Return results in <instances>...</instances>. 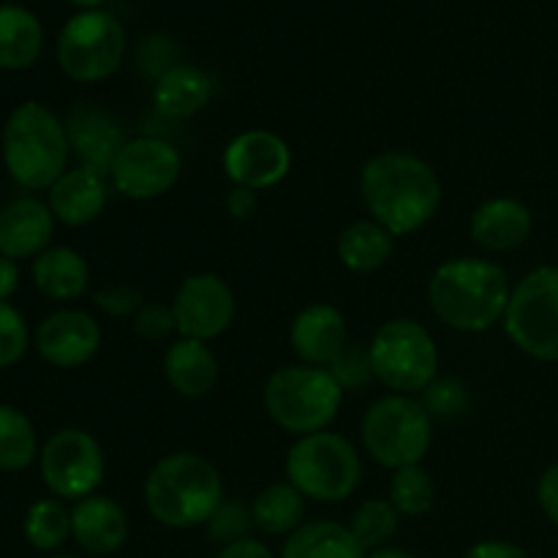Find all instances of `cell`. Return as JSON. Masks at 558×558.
Masks as SVG:
<instances>
[{"mask_svg": "<svg viewBox=\"0 0 558 558\" xmlns=\"http://www.w3.org/2000/svg\"><path fill=\"white\" fill-rule=\"evenodd\" d=\"M287 480L311 501L349 499L363 480V456L357 447L336 430L300 436L283 463Z\"/></svg>", "mask_w": 558, "mask_h": 558, "instance_id": "cell-7", "label": "cell"}, {"mask_svg": "<svg viewBox=\"0 0 558 558\" xmlns=\"http://www.w3.org/2000/svg\"><path fill=\"white\" fill-rule=\"evenodd\" d=\"M44 49V27L25 5H0V69L25 71Z\"/></svg>", "mask_w": 558, "mask_h": 558, "instance_id": "cell-26", "label": "cell"}, {"mask_svg": "<svg viewBox=\"0 0 558 558\" xmlns=\"http://www.w3.org/2000/svg\"><path fill=\"white\" fill-rule=\"evenodd\" d=\"M69 3L80 5L82 11H90V9H98L101 3H107V0H69Z\"/></svg>", "mask_w": 558, "mask_h": 558, "instance_id": "cell-46", "label": "cell"}, {"mask_svg": "<svg viewBox=\"0 0 558 558\" xmlns=\"http://www.w3.org/2000/svg\"><path fill=\"white\" fill-rule=\"evenodd\" d=\"M41 483L60 501H82L98 490L107 474L101 441L82 428H60L38 452Z\"/></svg>", "mask_w": 558, "mask_h": 558, "instance_id": "cell-11", "label": "cell"}, {"mask_svg": "<svg viewBox=\"0 0 558 558\" xmlns=\"http://www.w3.org/2000/svg\"><path fill=\"white\" fill-rule=\"evenodd\" d=\"M216 558H276V556H272V550L267 548L265 543H259L256 537H248V539H240V543L223 545V548L216 554Z\"/></svg>", "mask_w": 558, "mask_h": 558, "instance_id": "cell-43", "label": "cell"}, {"mask_svg": "<svg viewBox=\"0 0 558 558\" xmlns=\"http://www.w3.org/2000/svg\"><path fill=\"white\" fill-rule=\"evenodd\" d=\"M534 216L515 196L485 199L469 218V234L488 254H510L532 238Z\"/></svg>", "mask_w": 558, "mask_h": 558, "instance_id": "cell-19", "label": "cell"}, {"mask_svg": "<svg viewBox=\"0 0 558 558\" xmlns=\"http://www.w3.org/2000/svg\"><path fill=\"white\" fill-rule=\"evenodd\" d=\"M22 532H25V539L36 550H44V554L58 550L71 537V510L54 496L38 499L27 510Z\"/></svg>", "mask_w": 558, "mask_h": 558, "instance_id": "cell-30", "label": "cell"}, {"mask_svg": "<svg viewBox=\"0 0 558 558\" xmlns=\"http://www.w3.org/2000/svg\"><path fill=\"white\" fill-rule=\"evenodd\" d=\"M259 210V191L243 189V185H232L227 194V213L234 221H248L254 213Z\"/></svg>", "mask_w": 558, "mask_h": 558, "instance_id": "cell-42", "label": "cell"}, {"mask_svg": "<svg viewBox=\"0 0 558 558\" xmlns=\"http://www.w3.org/2000/svg\"><path fill=\"white\" fill-rule=\"evenodd\" d=\"M16 289H20V265L0 254V303H9Z\"/></svg>", "mask_w": 558, "mask_h": 558, "instance_id": "cell-44", "label": "cell"}, {"mask_svg": "<svg viewBox=\"0 0 558 558\" xmlns=\"http://www.w3.org/2000/svg\"><path fill=\"white\" fill-rule=\"evenodd\" d=\"M0 150L16 185L27 191H49L69 169V131L47 104L25 101L5 120Z\"/></svg>", "mask_w": 558, "mask_h": 558, "instance_id": "cell-4", "label": "cell"}, {"mask_svg": "<svg viewBox=\"0 0 558 558\" xmlns=\"http://www.w3.org/2000/svg\"><path fill=\"white\" fill-rule=\"evenodd\" d=\"M36 349L52 368H82L101 349V325L82 308H60L38 325Z\"/></svg>", "mask_w": 558, "mask_h": 558, "instance_id": "cell-15", "label": "cell"}, {"mask_svg": "<svg viewBox=\"0 0 558 558\" xmlns=\"http://www.w3.org/2000/svg\"><path fill=\"white\" fill-rule=\"evenodd\" d=\"M396 254V234L374 218H360L338 234V259L347 270L368 276L381 270Z\"/></svg>", "mask_w": 558, "mask_h": 558, "instance_id": "cell-25", "label": "cell"}, {"mask_svg": "<svg viewBox=\"0 0 558 558\" xmlns=\"http://www.w3.org/2000/svg\"><path fill=\"white\" fill-rule=\"evenodd\" d=\"M347 392L327 368L314 365H283L272 371L262 390V403L272 423L292 436L330 430L332 420L341 412Z\"/></svg>", "mask_w": 558, "mask_h": 558, "instance_id": "cell-5", "label": "cell"}, {"mask_svg": "<svg viewBox=\"0 0 558 558\" xmlns=\"http://www.w3.org/2000/svg\"><path fill=\"white\" fill-rule=\"evenodd\" d=\"M134 332L142 341H167L172 332H178L172 305L167 303H145L140 314L134 316Z\"/></svg>", "mask_w": 558, "mask_h": 558, "instance_id": "cell-39", "label": "cell"}, {"mask_svg": "<svg viewBox=\"0 0 558 558\" xmlns=\"http://www.w3.org/2000/svg\"><path fill=\"white\" fill-rule=\"evenodd\" d=\"M221 163L232 185L267 191L292 172V147L276 131L248 129L223 147Z\"/></svg>", "mask_w": 558, "mask_h": 558, "instance_id": "cell-14", "label": "cell"}, {"mask_svg": "<svg viewBox=\"0 0 558 558\" xmlns=\"http://www.w3.org/2000/svg\"><path fill=\"white\" fill-rule=\"evenodd\" d=\"M360 199L376 223L403 238L434 221L441 205V180L425 158L385 150L360 169Z\"/></svg>", "mask_w": 558, "mask_h": 558, "instance_id": "cell-1", "label": "cell"}, {"mask_svg": "<svg viewBox=\"0 0 558 558\" xmlns=\"http://www.w3.org/2000/svg\"><path fill=\"white\" fill-rule=\"evenodd\" d=\"M254 526L267 537H289L305 523V496L289 480L262 488L251 501Z\"/></svg>", "mask_w": 558, "mask_h": 558, "instance_id": "cell-28", "label": "cell"}, {"mask_svg": "<svg viewBox=\"0 0 558 558\" xmlns=\"http://www.w3.org/2000/svg\"><path fill=\"white\" fill-rule=\"evenodd\" d=\"M537 505L543 515L548 518L550 526L558 529V461L550 463L537 483Z\"/></svg>", "mask_w": 558, "mask_h": 558, "instance_id": "cell-40", "label": "cell"}, {"mask_svg": "<svg viewBox=\"0 0 558 558\" xmlns=\"http://www.w3.org/2000/svg\"><path fill=\"white\" fill-rule=\"evenodd\" d=\"M292 352L303 365L330 368L338 354L347 349L349 332L341 311L330 303H311L294 316L289 330Z\"/></svg>", "mask_w": 558, "mask_h": 558, "instance_id": "cell-17", "label": "cell"}, {"mask_svg": "<svg viewBox=\"0 0 558 558\" xmlns=\"http://www.w3.org/2000/svg\"><path fill=\"white\" fill-rule=\"evenodd\" d=\"M281 558H368L347 523L305 521L283 543Z\"/></svg>", "mask_w": 558, "mask_h": 558, "instance_id": "cell-27", "label": "cell"}, {"mask_svg": "<svg viewBox=\"0 0 558 558\" xmlns=\"http://www.w3.org/2000/svg\"><path fill=\"white\" fill-rule=\"evenodd\" d=\"M368 354L376 381L396 396H420L439 376V347L414 319L385 322L368 341Z\"/></svg>", "mask_w": 558, "mask_h": 558, "instance_id": "cell-8", "label": "cell"}, {"mask_svg": "<svg viewBox=\"0 0 558 558\" xmlns=\"http://www.w3.org/2000/svg\"><path fill=\"white\" fill-rule=\"evenodd\" d=\"M420 401H423L430 420H456L469 412V407H472V392H469L463 379H456V376H436L420 392Z\"/></svg>", "mask_w": 558, "mask_h": 558, "instance_id": "cell-33", "label": "cell"}, {"mask_svg": "<svg viewBox=\"0 0 558 558\" xmlns=\"http://www.w3.org/2000/svg\"><path fill=\"white\" fill-rule=\"evenodd\" d=\"M349 532L368 554L387 548L401 526V512L390 505V499H365L349 518Z\"/></svg>", "mask_w": 558, "mask_h": 558, "instance_id": "cell-31", "label": "cell"}, {"mask_svg": "<svg viewBox=\"0 0 558 558\" xmlns=\"http://www.w3.org/2000/svg\"><path fill=\"white\" fill-rule=\"evenodd\" d=\"M223 499L221 472L199 452H169L145 477V507L163 529L207 526Z\"/></svg>", "mask_w": 558, "mask_h": 558, "instance_id": "cell-3", "label": "cell"}, {"mask_svg": "<svg viewBox=\"0 0 558 558\" xmlns=\"http://www.w3.org/2000/svg\"><path fill=\"white\" fill-rule=\"evenodd\" d=\"M251 529H256L254 515H251V507L243 505V501L223 499L221 507H218V510L213 512L210 521H207L205 532L213 543H218L223 548V545L248 539Z\"/></svg>", "mask_w": 558, "mask_h": 558, "instance_id": "cell-34", "label": "cell"}, {"mask_svg": "<svg viewBox=\"0 0 558 558\" xmlns=\"http://www.w3.org/2000/svg\"><path fill=\"white\" fill-rule=\"evenodd\" d=\"M368 558H420V556L409 554V550L403 548H392V545H387V548H379L374 550V554H368Z\"/></svg>", "mask_w": 558, "mask_h": 558, "instance_id": "cell-45", "label": "cell"}, {"mask_svg": "<svg viewBox=\"0 0 558 558\" xmlns=\"http://www.w3.org/2000/svg\"><path fill=\"white\" fill-rule=\"evenodd\" d=\"M31 343L27 322L11 303H0V368L20 363Z\"/></svg>", "mask_w": 558, "mask_h": 558, "instance_id": "cell-37", "label": "cell"}, {"mask_svg": "<svg viewBox=\"0 0 558 558\" xmlns=\"http://www.w3.org/2000/svg\"><path fill=\"white\" fill-rule=\"evenodd\" d=\"M33 283L44 298L54 303H71L90 287V265L80 251L69 245H49L33 259Z\"/></svg>", "mask_w": 558, "mask_h": 558, "instance_id": "cell-24", "label": "cell"}, {"mask_svg": "<svg viewBox=\"0 0 558 558\" xmlns=\"http://www.w3.org/2000/svg\"><path fill=\"white\" fill-rule=\"evenodd\" d=\"M501 325L523 354L558 363V265L537 267L512 287Z\"/></svg>", "mask_w": 558, "mask_h": 558, "instance_id": "cell-9", "label": "cell"}, {"mask_svg": "<svg viewBox=\"0 0 558 558\" xmlns=\"http://www.w3.org/2000/svg\"><path fill=\"white\" fill-rule=\"evenodd\" d=\"M38 458V436L31 417L0 403V472H22Z\"/></svg>", "mask_w": 558, "mask_h": 558, "instance_id": "cell-29", "label": "cell"}, {"mask_svg": "<svg viewBox=\"0 0 558 558\" xmlns=\"http://www.w3.org/2000/svg\"><path fill=\"white\" fill-rule=\"evenodd\" d=\"M332 376L341 385L343 392H357L363 390L365 385L376 381L374 376V365H371V354H368V343H347L341 354L336 357V363L330 365Z\"/></svg>", "mask_w": 558, "mask_h": 558, "instance_id": "cell-35", "label": "cell"}, {"mask_svg": "<svg viewBox=\"0 0 558 558\" xmlns=\"http://www.w3.org/2000/svg\"><path fill=\"white\" fill-rule=\"evenodd\" d=\"M65 131H69L71 153L76 156L80 167L93 169L104 178H109L114 156L129 142L123 123L112 112L93 107V104H80L65 118Z\"/></svg>", "mask_w": 558, "mask_h": 558, "instance_id": "cell-16", "label": "cell"}, {"mask_svg": "<svg viewBox=\"0 0 558 558\" xmlns=\"http://www.w3.org/2000/svg\"><path fill=\"white\" fill-rule=\"evenodd\" d=\"M172 311L180 338L210 343L232 327L238 300L218 272H194L174 292Z\"/></svg>", "mask_w": 558, "mask_h": 558, "instance_id": "cell-13", "label": "cell"}, {"mask_svg": "<svg viewBox=\"0 0 558 558\" xmlns=\"http://www.w3.org/2000/svg\"><path fill=\"white\" fill-rule=\"evenodd\" d=\"M218 376V357L210 349V343L194 341V338H178L163 352V379L178 396L205 398L216 390Z\"/></svg>", "mask_w": 558, "mask_h": 558, "instance_id": "cell-22", "label": "cell"}, {"mask_svg": "<svg viewBox=\"0 0 558 558\" xmlns=\"http://www.w3.org/2000/svg\"><path fill=\"white\" fill-rule=\"evenodd\" d=\"M390 505L401 512V518H420L428 515L434 510L436 501V485L434 477L428 474V469H423V463L417 466H403L392 472L390 480Z\"/></svg>", "mask_w": 558, "mask_h": 558, "instance_id": "cell-32", "label": "cell"}, {"mask_svg": "<svg viewBox=\"0 0 558 558\" xmlns=\"http://www.w3.org/2000/svg\"><path fill=\"white\" fill-rule=\"evenodd\" d=\"M49 558H76V556H65V554H60V556H49Z\"/></svg>", "mask_w": 558, "mask_h": 558, "instance_id": "cell-47", "label": "cell"}, {"mask_svg": "<svg viewBox=\"0 0 558 558\" xmlns=\"http://www.w3.org/2000/svg\"><path fill=\"white\" fill-rule=\"evenodd\" d=\"M183 172L180 150L161 136H129L109 169V183L134 202H150L169 194Z\"/></svg>", "mask_w": 558, "mask_h": 558, "instance_id": "cell-12", "label": "cell"}, {"mask_svg": "<svg viewBox=\"0 0 558 558\" xmlns=\"http://www.w3.org/2000/svg\"><path fill=\"white\" fill-rule=\"evenodd\" d=\"M463 558H532V554L510 539H483V543L472 545Z\"/></svg>", "mask_w": 558, "mask_h": 558, "instance_id": "cell-41", "label": "cell"}, {"mask_svg": "<svg viewBox=\"0 0 558 558\" xmlns=\"http://www.w3.org/2000/svg\"><path fill=\"white\" fill-rule=\"evenodd\" d=\"M510 276L483 256L441 262L428 281V305L436 319L458 332H488L505 322L510 305Z\"/></svg>", "mask_w": 558, "mask_h": 558, "instance_id": "cell-2", "label": "cell"}, {"mask_svg": "<svg viewBox=\"0 0 558 558\" xmlns=\"http://www.w3.org/2000/svg\"><path fill=\"white\" fill-rule=\"evenodd\" d=\"M125 31L114 14L104 9L80 11L58 36V65L74 82H104L123 65Z\"/></svg>", "mask_w": 558, "mask_h": 558, "instance_id": "cell-10", "label": "cell"}, {"mask_svg": "<svg viewBox=\"0 0 558 558\" xmlns=\"http://www.w3.org/2000/svg\"><path fill=\"white\" fill-rule=\"evenodd\" d=\"M54 216L47 202L20 196L0 210V254L9 259H36L49 248L54 234Z\"/></svg>", "mask_w": 558, "mask_h": 558, "instance_id": "cell-20", "label": "cell"}, {"mask_svg": "<svg viewBox=\"0 0 558 558\" xmlns=\"http://www.w3.org/2000/svg\"><path fill=\"white\" fill-rule=\"evenodd\" d=\"M109 202V185L107 178L93 169L74 167L65 169L58 178V183L49 189V210H52L54 221L65 223V227H87L96 221L104 213Z\"/></svg>", "mask_w": 558, "mask_h": 558, "instance_id": "cell-21", "label": "cell"}, {"mask_svg": "<svg viewBox=\"0 0 558 558\" xmlns=\"http://www.w3.org/2000/svg\"><path fill=\"white\" fill-rule=\"evenodd\" d=\"M93 303H96L98 311H104L112 319H134L140 314L142 305L147 303L142 298V292L136 287H129V283H112V287H104L93 294Z\"/></svg>", "mask_w": 558, "mask_h": 558, "instance_id": "cell-38", "label": "cell"}, {"mask_svg": "<svg viewBox=\"0 0 558 558\" xmlns=\"http://www.w3.org/2000/svg\"><path fill=\"white\" fill-rule=\"evenodd\" d=\"M129 512L114 499L93 494L71 507V537L85 554L112 556L129 543Z\"/></svg>", "mask_w": 558, "mask_h": 558, "instance_id": "cell-18", "label": "cell"}, {"mask_svg": "<svg viewBox=\"0 0 558 558\" xmlns=\"http://www.w3.org/2000/svg\"><path fill=\"white\" fill-rule=\"evenodd\" d=\"M178 63L180 49L172 38L161 36V33L142 38L140 49H136V69H140V74L145 76V80H153V85H156L167 71H172Z\"/></svg>", "mask_w": 558, "mask_h": 558, "instance_id": "cell-36", "label": "cell"}, {"mask_svg": "<svg viewBox=\"0 0 558 558\" xmlns=\"http://www.w3.org/2000/svg\"><path fill=\"white\" fill-rule=\"evenodd\" d=\"M210 74L194 63H178L153 85V109L163 120H191L213 101Z\"/></svg>", "mask_w": 558, "mask_h": 558, "instance_id": "cell-23", "label": "cell"}, {"mask_svg": "<svg viewBox=\"0 0 558 558\" xmlns=\"http://www.w3.org/2000/svg\"><path fill=\"white\" fill-rule=\"evenodd\" d=\"M365 456L385 469L417 466L434 445V420L414 396L387 392L368 407L360 423Z\"/></svg>", "mask_w": 558, "mask_h": 558, "instance_id": "cell-6", "label": "cell"}]
</instances>
